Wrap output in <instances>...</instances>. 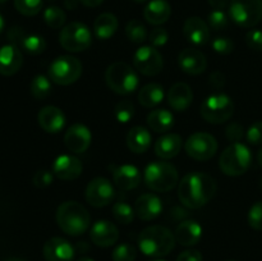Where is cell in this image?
Segmentation results:
<instances>
[{
  "label": "cell",
  "instance_id": "26",
  "mask_svg": "<svg viewBox=\"0 0 262 261\" xmlns=\"http://www.w3.org/2000/svg\"><path fill=\"white\" fill-rule=\"evenodd\" d=\"M182 145H183V141L181 136L177 133H166L156 141L154 150L159 158L163 160H169V159L176 158L181 153Z\"/></svg>",
  "mask_w": 262,
  "mask_h": 261
},
{
  "label": "cell",
  "instance_id": "20",
  "mask_svg": "<svg viewBox=\"0 0 262 261\" xmlns=\"http://www.w3.org/2000/svg\"><path fill=\"white\" fill-rule=\"evenodd\" d=\"M23 64L22 51L14 44H8L0 48V74L5 77L13 76Z\"/></svg>",
  "mask_w": 262,
  "mask_h": 261
},
{
  "label": "cell",
  "instance_id": "37",
  "mask_svg": "<svg viewBox=\"0 0 262 261\" xmlns=\"http://www.w3.org/2000/svg\"><path fill=\"white\" fill-rule=\"evenodd\" d=\"M42 0H14V7L20 14L33 17L42 9Z\"/></svg>",
  "mask_w": 262,
  "mask_h": 261
},
{
  "label": "cell",
  "instance_id": "7",
  "mask_svg": "<svg viewBox=\"0 0 262 261\" xmlns=\"http://www.w3.org/2000/svg\"><path fill=\"white\" fill-rule=\"evenodd\" d=\"M235 105L225 94H212L201 104V117L211 124H222L234 114Z\"/></svg>",
  "mask_w": 262,
  "mask_h": 261
},
{
  "label": "cell",
  "instance_id": "35",
  "mask_svg": "<svg viewBox=\"0 0 262 261\" xmlns=\"http://www.w3.org/2000/svg\"><path fill=\"white\" fill-rule=\"evenodd\" d=\"M125 35L132 42L142 44L147 38V30L141 20L132 19L125 26Z\"/></svg>",
  "mask_w": 262,
  "mask_h": 261
},
{
  "label": "cell",
  "instance_id": "18",
  "mask_svg": "<svg viewBox=\"0 0 262 261\" xmlns=\"http://www.w3.org/2000/svg\"><path fill=\"white\" fill-rule=\"evenodd\" d=\"M42 252L46 261H72L74 257L73 246L60 237H53L46 241Z\"/></svg>",
  "mask_w": 262,
  "mask_h": 261
},
{
  "label": "cell",
  "instance_id": "50",
  "mask_svg": "<svg viewBox=\"0 0 262 261\" xmlns=\"http://www.w3.org/2000/svg\"><path fill=\"white\" fill-rule=\"evenodd\" d=\"M211 83L214 84L215 87H217V89H220V87H223L225 84V77L223 76L220 72H215V73L211 74Z\"/></svg>",
  "mask_w": 262,
  "mask_h": 261
},
{
  "label": "cell",
  "instance_id": "14",
  "mask_svg": "<svg viewBox=\"0 0 262 261\" xmlns=\"http://www.w3.org/2000/svg\"><path fill=\"white\" fill-rule=\"evenodd\" d=\"M82 170H83V165L81 160L77 156L68 155V154L59 155L51 166L54 176L61 181H74L81 176Z\"/></svg>",
  "mask_w": 262,
  "mask_h": 261
},
{
  "label": "cell",
  "instance_id": "3",
  "mask_svg": "<svg viewBox=\"0 0 262 261\" xmlns=\"http://www.w3.org/2000/svg\"><path fill=\"white\" fill-rule=\"evenodd\" d=\"M56 223L66 234L77 237L87 232L91 224V217L82 204L66 201L56 210Z\"/></svg>",
  "mask_w": 262,
  "mask_h": 261
},
{
  "label": "cell",
  "instance_id": "60",
  "mask_svg": "<svg viewBox=\"0 0 262 261\" xmlns=\"http://www.w3.org/2000/svg\"><path fill=\"white\" fill-rule=\"evenodd\" d=\"M152 261H165V260H152Z\"/></svg>",
  "mask_w": 262,
  "mask_h": 261
},
{
  "label": "cell",
  "instance_id": "36",
  "mask_svg": "<svg viewBox=\"0 0 262 261\" xmlns=\"http://www.w3.org/2000/svg\"><path fill=\"white\" fill-rule=\"evenodd\" d=\"M135 209H132L130 205L127 202H115L113 205V215L115 220L119 222L120 224H129L135 219Z\"/></svg>",
  "mask_w": 262,
  "mask_h": 261
},
{
  "label": "cell",
  "instance_id": "59",
  "mask_svg": "<svg viewBox=\"0 0 262 261\" xmlns=\"http://www.w3.org/2000/svg\"><path fill=\"white\" fill-rule=\"evenodd\" d=\"M5 2H8V0H0V4H3V3H5Z\"/></svg>",
  "mask_w": 262,
  "mask_h": 261
},
{
  "label": "cell",
  "instance_id": "32",
  "mask_svg": "<svg viewBox=\"0 0 262 261\" xmlns=\"http://www.w3.org/2000/svg\"><path fill=\"white\" fill-rule=\"evenodd\" d=\"M51 79L43 74H37L33 77L30 84V92L36 100H43L51 94Z\"/></svg>",
  "mask_w": 262,
  "mask_h": 261
},
{
  "label": "cell",
  "instance_id": "58",
  "mask_svg": "<svg viewBox=\"0 0 262 261\" xmlns=\"http://www.w3.org/2000/svg\"><path fill=\"white\" fill-rule=\"evenodd\" d=\"M133 2H136V3H145V2H147V0H133Z\"/></svg>",
  "mask_w": 262,
  "mask_h": 261
},
{
  "label": "cell",
  "instance_id": "54",
  "mask_svg": "<svg viewBox=\"0 0 262 261\" xmlns=\"http://www.w3.org/2000/svg\"><path fill=\"white\" fill-rule=\"evenodd\" d=\"M4 26H5L4 18H3L2 14H0V33H2L3 30H4Z\"/></svg>",
  "mask_w": 262,
  "mask_h": 261
},
{
  "label": "cell",
  "instance_id": "42",
  "mask_svg": "<svg viewBox=\"0 0 262 261\" xmlns=\"http://www.w3.org/2000/svg\"><path fill=\"white\" fill-rule=\"evenodd\" d=\"M211 46L216 53L222 54V55H227V54H230L234 50V42L229 37H224V36H219V37L214 38Z\"/></svg>",
  "mask_w": 262,
  "mask_h": 261
},
{
  "label": "cell",
  "instance_id": "38",
  "mask_svg": "<svg viewBox=\"0 0 262 261\" xmlns=\"http://www.w3.org/2000/svg\"><path fill=\"white\" fill-rule=\"evenodd\" d=\"M135 115V105L129 100H122L114 107V117L119 123H128Z\"/></svg>",
  "mask_w": 262,
  "mask_h": 261
},
{
  "label": "cell",
  "instance_id": "9",
  "mask_svg": "<svg viewBox=\"0 0 262 261\" xmlns=\"http://www.w3.org/2000/svg\"><path fill=\"white\" fill-rule=\"evenodd\" d=\"M59 42L64 50L71 53H81L91 46V31L82 22L68 23L61 28Z\"/></svg>",
  "mask_w": 262,
  "mask_h": 261
},
{
  "label": "cell",
  "instance_id": "43",
  "mask_svg": "<svg viewBox=\"0 0 262 261\" xmlns=\"http://www.w3.org/2000/svg\"><path fill=\"white\" fill-rule=\"evenodd\" d=\"M54 181V173L50 170H46V169H41V170L36 171L35 176H33L32 182L37 188H46V187L50 186Z\"/></svg>",
  "mask_w": 262,
  "mask_h": 261
},
{
  "label": "cell",
  "instance_id": "11",
  "mask_svg": "<svg viewBox=\"0 0 262 261\" xmlns=\"http://www.w3.org/2000/svg\"><path fill=\"white\" fill-rule=\"evenodd\" d=\"M184 150L194 160L206 161L216 154L217 141L210 133L196 132L187 138Z\"/></svg>",
  "mask_w": 262,
  "mask_h": 261
},
{
  "label": "cell",
  "instance_id": "15",
  "mask_svg": "<svg viewBox=\"0 0 262 261\" xmlns=\"http://www.w3.org/2000/svg\"><path fill=\"white\" fill-rule=\"evenodd\" d=\"M92 141L91 130L81 123L71 125L64 136L66 147L73 154H82L87 151Z\"/></svg>",
  "mask_w": 262,
  "mask_h": 261
},
{
  "label": "cell",
  "instance_id": "16",
  "mask_svg": "<svg viewBox=\"0 0 262 261\" xmlns=\"http://www.w3.org/2000/svg\"><path fill=\"white\" fill-rule=\"evenodd\" d=\"M90 238L97 247H112L119 240V230L109 220H99L91 227Z\"/></svg>",
  "mask_w": 262,
  "mask_h": 261
},
{
  "label": "cell",
  "instance_id": "12",
  "mask_svg": "<svg viewBox=\"0 0 262 261\" xmlns=\"http://www.w3.org/2000/svg\"><path fill=\"white\" fill-rule=\"evenodd\" d=\"M133 66L143 76H156L163 71V55L154 46H141L133 55Z\"/></svg>",
  "mask_w": 262,
  "mask_h": 261
},
{
  "label": "cell",
  "instance_id": "39",
  "mask_svg": "<svg viewBox=\"0 0 262 261\" xmlns=\"http://www.w3.org/2000/svg\"><path fill=\"white\" fill-rule=\"evenodd\" d=\"M112 257L113 261H135L137 257V250L133 245L122 243L114 248Z\"/></svg>",
  "mask_w": 262,
  "mask_h": 261
},
{
  "label": "cell",
  "instance_id": "10",
  "mask_svg": "<svg viewBox=\"0 0 262 261\" xmlns=\"http://www.w3.org/2000/svg\"><path fill=\"white\" fill-rule=\"evenodd\" d=\"M229 15L239 27H255L262 19V0H230Z\"/></svg>",
  "mask_w": 262,
  "mask_h": 261
},
{
  "label": "cell",
  "instance_id": "5",
  "mask_svg": "<svg viewBox=\"0 0 262 261\" xmlns=\"http://www.w3.org/2000/svg\"><path fill=\"white\" fill-rule=\"evenodd\" d=\"M252 163L251 150L242 142H234L228 146L219 159L220 170L229 177H238L245 174Z\"/></svg>",
  "mask_w": 262,
  "mask_h": 261
},
{
  "label": "cell",
  "instance_id": "44",
  "mask_svg": "<svg viewBox=\"0 0 262 261\" xmlns=\"http://www.w3.org/2000/svg\"><path fill=\"white\" fill-rule=\"evenodd\" d=\"M246 138L251 145H262V120L255 122L246 132Z\"/></svg>",
  "mask_w": 262,
  "mask_h": 261
},
{
  "label": "cell",
  "instance_id": "2",
  "mask_svg": "<svg viewBox=\"0 0 262 261\" xmlns=\"http://www.w3.org/2000/svg\"><path fill=\"white\" fill-rule=\"evenodd\" d=\"M176 242L174 233L164 225H151L138 235V247L148 257L168 256L174 250Z\"/></svg>",
  "mask_w": 262,
  "mask_h": 261
},
{
  "label": "cell",
  "instance_id": "48",
  "mask_svg": "<svg viewBox=\"0 0 262 261\" xmlns=\"http://www.w3.org/2000/svg\"><path fill=\"white\" fill-rule=\"evenodd\" d=\"M202 253L199 250L194 248H188V250L183 251L181 255L177 257V261H202Z\"/></svg>",
  "mask_w": 262,
  "mask_h": 261
},
{
  "label": "cell",
  "instance_id": "13",
  "mask_svg": "<svg viewBox=\"0 0 262 261\" xmlns=\"http://www.w3.org/2000/svg\"><path fill=\"white\" fill-rule=\"evenodd\" d=\"M86 201L94 207L107 206L115 196L112 182L102 177H97L90 181L86 187Z\"/></svg>",
  "mask_w": 262,
  "mask_h": 261
},
{
  "label": "cell",
  "instance_id": "41",
  "mask_svg": "<svg viewBox=\"0 0 262 261\" xmlns=\"http://www.w3.org/2000/svg\"><path fill=\"white\" fill-rule=\"evenodd\" d=\"M247 220L252 229L262 230V201H257L251 206Z\"/></svg>",
  "mask_w": 262,
  "mask_h": 261
},
{
  "label": "cell",
  "instance_id": "29",
  "mask_svg": "<svg viewBox=\"0 0 262 261\" xmlns=\"http://www.w3.org/2000/svg\"><path fill=\"white\" fill-rule=\"evenodd\" d=\"M118 26H119L118 18L113 13H102L95 19L94 33L99 40H107L114 36Z\"/></svg>",
  "mask_w": 262,
  "mask_h": 261
},
{
  "label": "cell",
  "instance_id": "22",
  "mask_svg": "<svg viewBox=\"0 0 262 261\" xmlns=\"http://www.w3.org/2000/svg\"><path fill=\"white\" fill-rule=\"evenodd\" d=\"M141 173L137 166L132 164H123L113 170V181L115 186L122 191L135 189L141 183Z\"/></svg>",
  "mask_w": 262,
  "mask_h": 261
},
{
  "label": "cell",
  "instance_id": "1",
  "mask_svg": "<svg viewBox=\"0 0 262 261\" xmlns=\"http://www.w3.org/2000/svg\"><path fill=\"white\" fill-rule=\"evenodd\" d=\"M216 193V182L206 173L193 171L183 177L178 186L179 201L192 210L205 206Z\"/></svg>",
  "mask_w": 262,
  "mask_h": 261
},
{
  "label": "cell",
  "instance_id": "21",
  "mask_svg": "<svg viewBox=\"0 0 262 261\" xmlns=\"http://www.w3.org/2000/svg\"><path fill=\"white\" fill-rule=\"evenodd\" d=\"M183 35L193 45H206L210 41V27L202 18L189 17L183 25Z\"/></svg>",
  "mask_w": 262,
  "mask_h": 261
},
{
  "label": "cell",
  "instance_id": "23",
  "mask_svg": "<svg viewBox=\"0 0 262 261\" xmlns=\"http://www.w3.org/2000/svg\"><path fill=\"white\" fill-rule=\"evenodd\" d=\"M135 211L140 219L150 222L163 212V202L155 193H143L136 201Z\"/></svg>",
  "mask_w": 262,
  "mask_h": 261
},
{
  "label": "cell",
  "instance_id": "27",
  "mask_svg": "<svg viewBox=\"0 0 262 261\" xmlns=\"http://www.w3.org/2000/svg\"><path fill=\"white\" fill-rule=\"evenodd\" d=\"M171 8L166 0H151L143 9V17L150 25L160 26L170 18Z\"/></svg>",
  "mask_w": 262,
  "mask_h": 261
},
{
  "label": "cell",
  "instance_id": "62",
  "mask_svg": "<svg viewBox=\"0 0 262 261\" xmlns=\"http://www.w3.org/2000/svg\"><path fill=\"white\" fill-rule=\"evenodd\" d=\"M228 261H234V260H228Z\"/></svg>",
  "mask_w": 262,
  "mask_h": 261
},
{
  "label": "cell",
  "instance_id": "24",
  "mask_svg": "<svg viewBox=\"0 0 262 261\" xmlns=\"http://www.w3.org/2000/svg\"><path fill=\"white\" fill-rule=\"evenodd\" d=\"M176 241L182 246L191 247L197 245L202 238V227L196 220H183L176 228Z\"/></svg>",
  "mask_w": 262,
  "mask_h": 261
},
{
  "label": "cell",
  "instance_id": "53",
  "mask_svg": "<svg viewBox=\"0 0 262 261\" xmlns=\"http://www.w3.org/2000/svg\"><path fill=\"white\" fill-rule=\"evenodd\" d=\"M79 0H64V5H66L67 9H76L77 5H78Z\"/></svg>",
  "mask_w": 262,
  "mask_h": 261
},
{
  "label": "cell",
  "instance_id": "28",
  "mask_svg": "<svg viewBox=\"0 0 262 261\" xmlns=\"http://www.w3.org/2000/svg\"><path fill=\"white\" fill-rule=\"evenodd\" d=\"M127 146L135 154L146 153L151 146V133L141 125L130 128L127 135Z\"/></svg>",
  "mask_w": 262,
  "mask_h": 261
},
{
  "label": "cell",
  "instance_id": "31",
  "mask_svg": "<svg viewBox=\"0 0 262 261\" xmlns=\"http://www.w3.org/2000/svg\"><path fill=\"white\" fill-rule=\"evenodd\" d=\"M164 87L159 83L145 84L138 91V102L145 107H154L164 100Z\"/></svg>",
  "mask_w": 262,
  "mask_h": 261
},
{
  "label": "cell",
  "instance_id": "57",
  "mask_svg": "<svg viewBox=\"0 0 262 261\" xmlns=\"http://www.w3.org/2000/svg\"><path fill=\"white\" fill-rule=\"evenodd\" d=\"M5 261H25V260H22V258H8V260Z\"/></svg>",
  "mask_w": 262,
  "mask_h": 261
},
{
  "label": "cell",
  "instance_id": "30",
  "mask_svg": "<svg viewBox=\"0 0 262 261\" xmlns=\"http://www.w3.org/2000/svg\"><path fill=\"white\" fill-rule=\"evenodd\" d=\"M147 124L156 133H165L174 127L173 113L166 109H155L147 115Z\"/></svg>",
  "mask_w": 262,
  "mask_h": 261
},
{
  "label": "cell",
  "instance_id": "49",
  "mask_svg": "<svg viewBox=\"0 0 262 261\" xmlns=\"http://www.w3.org/2000/svg\"><path fill=\"white\" fill-rule=\"evenodd\" d=\"M26 36L25 31L22 30L20 27H12L9 30V32H8V38H9L10 41H12V44H14V45H20V42H22L23 37Z\"/></svg>",
  "mask_w": 262,
  "mask_h": 261
},
{
  "label": "cell",
  "instance_id": "56",
  "mask_svg": "<svg viewBox=\"0 0 262 261\" xmlns=\"http://www.w3.org/2000/svg\"><path fill=\"white\" fill-rule=\"evenodd\" d=\"M77 261H95V260H92L91 257H87V256H83V257H79Z\"/></svg>",
  "mask_w": 262,
  "mask_h": 261
},
{
  "label": "cell",
  "instance_id": "25",
  "mask_svg": "<svg viewBox=\"0 0 262 261\" xmlns=\"http://www.w3.org/2000/svg\"><path fill=\"white\" fill-rule=\"evenodd\" d=\"M193 100V92L189 84L178 82L173 84L168 92V102L170 107L177 112H184L188 109Z\"/></svg>",
  "mask_w": 262,
  "mask_h": 261
},
{
  "label": "cell",
  "instance_id": "61",
  "mask_svg": "<svg viewBox=\"0 0 262 261\" xmlns=\"http://www.w3.org/2000/svg\"><path fill=\"white\" fill-rule=\"evenodd\" d=\"M261 189H262V179H261Z\"/></svg>",
  "mask_w": 262,
  "mask_h": 261
},
{
  "label": "cell",
  "instance_id": "17",
  "mask_svg": "<svg viewBox=\"0 0 262 261\" xmlns=\"http://www.w3.org/2000/svg\"><path fill=\"white\" fill-rule=\"evenodd\" d=\"M178 63L182 71L191 76H199L204 73L207 67L206 56L199 49L194 48H187L182 50L178 55Z\"/></svg>",
  "mask_w": 262,
  "mask_h": 261
},
{
  "label": "cell",
  "instance_id": "4",
  "mask_svg": "<svg viewBox=\"0 0 262 261\" xmlns=\"http://www.w3.org/2000/svg\"><path fill=\"white\" fill-rule=\"evenodd\" d=\"M178 170L168 161H151L143 171V182L155 192H169L177 186Z\"/></svg>",
  "mask_w": 262,
  "mask_h": 261
},
{
  "label": "cell",
  "instance_id": "6",
  "mask_svg": "<svg viewBox=\"0 0 262 261\" xmlns=\"http://www.w3.org/2000/svg\"><path fill=\"white\" fill-rule=\"evenodd\" d=\"M105 82L113 92L118 95L132 94L138 87L137 73L127 63L117 61L107 67L105 71Z\"/></svg>",
  "mask_w": 262,
  "mask_h": 261
},
{
  "label": "cell",
  "instance_id": "8",
  "mask_svg": "<svg viewBox=\"0 0 262 261\" xmlns=\"http://www.w3.org/2000/svg\"><path fill=\"white\" fill-rule=\"evenodd\" d=\"M48 76L51 82L60 86L74 83L82 76V63L71 55H61L49 66Z\"/></svg>",
  "mask_w": 262,
  "mask_h": 261
},
{
  "label": "cell",
  "instance_id": "33",
  "mask_svg": "<svg viewBox=\"0 0 262 261\" xmlns=\"http://www.w3.org/2000/svg\"><path fill=\"white\" fill-rule=\"evenodd\" d=\"M19 46H22L23 50L31 55H38L45 51L46 41L42 36L32 33V35H26Z\"/></svg>",
  "mask_w": 262,
  "mask_h": 261
},
{
  "label": "cell",
  "instance_id": "55",
  "mask_svg": "<svg viewBox=\"0 0 262 261\" xmlns=\"http://www.w3.org/2000/svg\"><path fill=\"white\" fill-rule=\"evenodd\" d=\"M257 161H258V164H260V165L262 166V147L260 148V151L257 153Z\"/></svg>",
  "mask_w": 262,
  "mask_h": 261
},
{
  "label": "cell",
  "instance_id": "34",
  "mask_svg": "<svg viewBox=\"0 0 262 261\" xmlns=\"http://www.w3.org/2000/svg\"><path fill=\"white\" fill-rule=\"evenodd\" d=\"M43 20L50 28H63L66 25L67 15L61 8L50 5L43 12Z\"/></svg>",
  "mask_w": 262,
  "mask_h": 261
},
{
  "label": "cell",
  "instance_id": "46",
  "mask_svg": "<svg viewBox=\"0 0 262 261\" xmlns=\"http://www.w3.org/2000/svg\"><path fill=\"white\" fill-rule=\"evenodd\" d=\"M225 136L230 142H239L245 136V129L239 123H230L225 129Z\"/></svg>",
  "mask_w": 262,
  "mask_h": 261
},
{
  "label": "cell",
  "instance_id": "51",
  "mask_svg": "<svg viewBox=\"0 0 262 261\" xmlns=\"http://www.w3.org/2000/svg\"><path fill=\"white\" fill-rule=\"evenodd\" d=\"M209 4L211 5L214 9L217 10H224L225 8L229 7L230 0H209Z\"/></svg>",
  "mask_w": 262,
  "mask_h": 261
},
{
  "label": "cell",
  "instance_id": "40",
  "mask_svg": "<svg viewBox=\"0 0 262 261\" xmlns=\"http://www.w3.org/2000/svg\"><path fill=\"white\" fill-rule=\"evenodd\" d=\"M229 25V18L224 10L214 9L209 14V26L215 31L224 30Z\"/></svg>",
  "mask_w": 262,
  "mask_h": 261
},
{
  "label": "cell",
  "instance_id": "47",
  "mask_svg": "<svg viewBox=\"0 0 262 261\" xmlns=\"http://www.w3.org/2000/svg\"><path fill=\"white\" fill-rule=\"evenodd\" d=\"M246 42L248 48L256 51H262V31L261 30H251L246 35Z\"/></svg>",
  "mask_w": 262,
  "mask_h": 261
},
{
  "label": "cell",
  "instance_id": "52",
  "mask_svg": "<svg viewBox=\"0 0 262 261\" xmlns=\"http://www.w3.org/2000/svg\"><path fill=\"white\" fill-rule=\"evenodd\" d=\"M84 7H89V8H96L99 5H101L104 3V0H79Z\"/></svg>",
  "mask_w": 262,
  "mask_h": 261
},
{
  "label": "cell",
  "instance_id": "45",
  "mask_svg": "<svg viewBox=\"0 0 262 261\" xmlns=\"http://www.w3.org/2000/svg\"><path fill=\"white\" fill-rule=\"evenodd\" d=\"M148 40H150L151 45L159 48V46H164L169 40L168 31L163 27H156L151 31L150 36H148Z\"/></svg>",
  "mask_w": 262,
  "mask_h": 261
},
{
  "label": "cell",
  "instance_id": "19",
  "mask_svg": "<svg viewBox=\"0 0 262 261\" xmlns=\"http://www.w3.org/2000/svg\"><path fill=\"white\" fill-rule=\"evenodd\" d=\"M37 122L45 132L59 133L66 127L67 119L63 110L54 105H48L38 112Z\"/></svg>",
  "mask_w": 262,
  "mask_h": 261
}]
</instances>
